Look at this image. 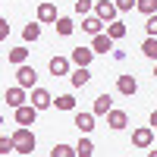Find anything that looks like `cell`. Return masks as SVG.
<instances>
[{"mask_svg": "<svg viewBox=\"0 0 157 157\" xmlns=\"http://www.w3.org/2000/svg\"><path fill=\"white\" fill-rule=\"evenodd\" d=\"M22 38H25V41H38V38H41V25H38V22H29V25L22 29Z\"/></svg>", "mask_w": 157, "mask_h": 157, "instance_id": "cell-22", "label": "cell"}, {"mask_svg": "<svg viewBox=\"0 0 157 157\" xmlns=\"http://www.w3.org/2000/svg\"><path fill=\"white\" fill-rule=\"evenodd\" d=\"M82 32H88L91 38H94V35L104 32V22H101L98 16H85V19H82Z\"/></svg>", "mask_w": 157, "mask_h": 157, "instance_id": "cell-17", "label": "cell"}, {"mask_svg": "<svg viewBox=\"0 0 157 157\" xmlns=\"http://www.w3.org/2000/svg\"><path fill=\"white\" fill-rule=\"evenodd\" d=\"M16 85L19 88H35L38 85V72H35V66H29V63H22V66H16Z\"/></svg>", "mask_w": 157, "mask_h": 157, "instance_id": "cell-2", "label": "cell"}, {"mask_svg": "<svg viewBox=\"0 0 157 157\" xmlns=\"http://www.w3.org/2000/svg\"><path fill=\"white\" fill-rule=\"evenodd\" d=\"M113 3H116V10H120V13H126V10L135 6V0H113Z\"/></svg>", "mask_w": 157, "mask_h": 157, "instance_id": "cell-31", "label": "cell"}, {"mask_svg": "<svg viewBox=\"0 0 157 157\" xmlns=\"http://www.w3.org/2000/svg\"><path fill=\"white\" fill-rule=\"evenodd\" d=\"M91 10H94V0H75V13L78 16H88Z\"/></svg>", "mask_w": 157, "mask_h": 157, "instance_id": "cell-27", "label": "cell"}, {"mask_svg": "<svg viewBox=\"0 0 157 157\" xmlns=\"http://www.w3.org/2000/svg\"><path fill=\"white\" fill-rule=\"evenodd\" d=\"M116 13H120V10H116L113 0H94V16H98L101 22H113Z\"/></svg>", "mask_w": 157, "mask_h": 157, "instance_id": "cell-3", "label": "cell"}, {"mask_svg": "<svg viewBox=\"0 0 157 157\" xmlns=\"http://www.w3.org/2000/svg\"><path fill=\"white\" fill-rule=\"evenodd\" d=\"M60 16H57V6L50 3V0H44V3H38V22H44V25H50V22H57Z\"/></svg>", "mask_w": 157, "mask_h": 157, "instance_id": "cell-9", "label": "cell"}, {"mask_svg": "<svg viewBox=\"0 0 157 157\" xmlns=\"http://www.w3.org/2000/svg\"><path fill=\"white\" fill-rule=\"evenodd\" d=\"M145 32H148V38H157V13H154V16H148V22H145Z\"/></svg>", "mask_w": 157, "mask_h": 157, "instance_id": "cell-28", "label": "cell"}, {"mask_svg": "<svg viewBox=\"0 0 157 157\" xmlns=\"http://www.w3.org/2000/svg\"><path fill=\"white\" fill-rule=\"evenodd\" d=\"M91 154H94V141H91L88 135H82L78 145H75V157H91Z\"/></svg>", "mask_w": 157, "mask_h": 157, "instance_id": "cell-19", "label": "cell"}, {"mask_svg": "<svg viewBox=\"0 0 157 157\" xmlns=\"http://www.w3.org/2000/svg\"><path fill=\"white\" fill-rule=\"evenodd\" d=\"M10 151H16L13 138H3V135H0V154H10Z\"/></svg>", "mask_w": 157, "mask_h": 157, "instance_id": "cell-29", "label": "cell"}, {"mask_svg": "<svg viewBox=\"0 0 157 157\" xmlns=\"http://www.w3.org/2000/svg\"><path fill=\"white\" fill-rule=\"evenodd\" d=\"M116 91H120V94H126V98H132L135 91H138L135 75H120V78H116Z\"/></svg>", "mask_w": 157, "mask_h": 157, "instance_id": "cell-13", "label": "cell"}, {"mask_svg": "<svg viewBox=\"0 0 157 157\" xmlns=\"http://www.w3.org/2000/svg\"><path fill=\"white\" fill-rule=\"evenodd\" d=\"M10 138H13V145H16V154H32L35 151V132L29 126H19Z\"/></svg>", "mask_w": 157, "mask_h": 157, "instance_id": "cell-1", "label": "cell"}, {"mask_svg": "<svg viewBox=\"0 0 157 157\" xmlns=\"http://www.w3.org/2000/svg\"><path fill=\"white\" fill-rule=\"evenodd\" d=\"M69 60L75 63V66H91V60H94V50H91V47H72Z\"/></svg>", "mask_w": 157, "mask_h": 157, "instance_id": "cell-8", "label": "cell"}, {"mask_svg": "<svg viewBox=\"0 0 157 157\" xmlns=\"http://www.w3.org/2000/svg\"><path fill=\"white\" fill-rule=\"evenodd\" d=\"M154 78H157V60H154Z\"/></svg>", "mask_w": 157, "mask_h": 157, "instance_id": "cell-33", "label": "cell"}, {"mask_svg": "<svg viewBox=\"0 0 157 157\" xmlns=\"http://www.w3.org/2000/svg\"><path fill=\"white\" fill-rule=\"evenodd\" d=\"M107 35L113 38V41H120V38H126V35H129V29H126V22L113 19V22H107Z\"/></svg>", "mask_w": 157, "mask_h": 157, "instance_id": "cell-18", "label": "cell"}, {"mask_svg": "<svg viewBox=\"0 0 157 157\" xmlns=\"http://www.w3.org/2000/svg\"><path fill=\"white\" fill-rule=\"evenodd\" d=\"M69 66H72L69 57H50V63H47L50 75H69Z\"/></svg>", "mask_w": 157, "mask_h": 157, "instance_id": "cell-10", "label": "cell"}, {"mask_svg": "<svg viewBox=\"0 0 157 157\" xmlns=\"http://www.w3.org/2000/svg\"><path fill=\"white\" fill-rule=\"evenodd\" d=\"M75 129L82 135H88L91 129H94V113H75Z\"/></svg>", "mask_w": 157, "mask_h": 157, "instance_id": "cell-16", "label": "cell"}, {"mask_svg": "<svg viewBox=\"0 0 157 157\" xmlns=\"http://www.w3.org/2000/svg\"><path fill=\"white\" fill-rule=\"evenodd\" d=\"M54 25H57V35H63V38H69V35L75 32V25H72V19H69V16H60Z\"/></svg>", "mask_w": 157, "mask_h": 157, "instance_id": "cell-20", "label": "cell"}, {"mask_svg": "<svg viewBox=\"0 0 157 157\" xmlns=\"http://www.w3.org/2000/svg\"><path fill=\"white\" fill-rule=\"evenodd\" d=\"M25 60H29V47H13L10 50V63L13 66H22Z\"/></svg>", "mask_w": 157, "mask_h": 157, "instance_id": "cell-21", "label": "cell"}, {"mask_svg": "<svg viewBox=\"0 0 157 157\" xmlns=\"http://www.w3.org/2000/svg\"><path fill=\"white\" fill-rule=\"evenodd\" d=\"M50 157H75V148H72V145H54Z\"/></svg>", "mask_w": 157, "mask_h": 157, "instance_id": "cell-26", "label": "cell"}, {"mask_svg": "<svg viewBox=\"0 0 157 157\" xmlns=\"http://www.w3.org/2000/svg\"><path fill=\"white\" fill-rule=\"evenodd\" d=\"M69 78H72L75 88H85V85L91 82V72H88V66H75V69L69 72Z\"/></svg>", "mask_w": 157, "mask_h": 157, "instance_id": "cell-15", "label": "cell"}, {"mask_svg": "<svg viewBox=\"0 0 157 157\" xmlns=\"http://www.w3.org/2000/svg\"><path fill=\"white\" fill-rule=\"evenodd\" d=\"M54 104H57V110H75V98L72 94H60Z\"/></svg>", "mask_w": 157, "mask_h": 157, "instance_id": "cell-25", "label": "cell"}, {"mask_svg": "<svg viewBox=\"0 0 157 157\" xmlns=\"http://www.w3.org/2000/svg\"><path fill=\"white\" fill-rule=\"evenodd\" d=\"M141 54L148 60H157V38H145V44H141Z\"/></svg>", "mask_w": 157, "mask_h": 157, "instance_id": "cell-24", "label": "cell"}, {"mask_svg": "<svg viewBox=\"0 0 157 157\" xmlns=\"http://www.w3.org/2000/svg\"><path fill=\"white\" fill-rule=\"evenodd\" d=\"M6 38H10V22L0 16V41H6Z\"/></svg>", "mask_w": 157, "mask_h": 157, "instance_id": "cell-30", "label": "cell"}, {"mask_svg": "<svg viewBox=\"0 0 157 157\" xmlns=\"http://www.w3.org/2000/svg\"><path fill=\"white\" fill-rule=\"evenodd\" d=\"M151 129H154V132H157V110L151 113Z\"/></svg>", "mask_w": 157, "mask_h": 157, "instance_id": "cell-32", "label": "cell"}, {"mask_svg": "<svg viewBox=\"0 0 157 157\" xmlns=\"http://www.w3.org/2000/svg\"><path fill=\"white\" fill-rule=\"evenodd\" d=\"M148 157H157V151H148Z\"/></svg>", "mask_w": 157, "mask_h": 157, "instance_id": "cell-34", "label": "cell"}, {"mask_svg": "<svg viewBox=\"0 0 157 157\" xmlns=\"http://www.w3.org/2000/svg\"><path fill=\"white\" fill-rule=\"evenodd\" d=\"M3 101H6V107H13V110H16V107H22V104L25 101H29V94H25V88H6V94H3Z\"/></svg>", "mask_w": 157, "mask_h": 157, "instance_id": "cell-6", "label": "cell"}, {"mask_svg": "<svg viewBox=\"0 0 157 157\" xmlns=\"http://www.w3.org/2000/svg\"><path fill=\"white\" fill-rule=\"evenodd\" d=\"M107 126L113 129V132L126 129V126H129V113H126V110H110V113H107Z\"/></svg>", "mask_w": 157, "mask_h": 157, "instance_id": "cell-11", "label": "cell"}, {"mask_svg": "<svg viewBox=\"0 0 157 157\" xmlns=\"http://www.w3.org/2000/svg\"><path fill=\"white\" fill-rule=\"evenodd\" d=\"M135 10L145 13V16H154L157 13V0H135Z\"/></svg>", "mask_w": 157, "mask_h": 157, "instance_id": "cell-23", "label": "cell"}, {"mask_svg": "<svg viewBox=\"0 0 157 157\" xmlns=\"http://www.w3.org/2000/svg\"><path fill=\"white\" fill-rule=\"evenodd\" d=\"M32 107H38V110H47V107H54V98H50V91L47 88H32Z\"/></svg>", "mask_w": 157, "mask_h": 157, "instance_id": "cell-5", "label": "cell"}, {"mask_svg": "<svg viewBox=\"0 0 157 157\" xmlns=\"http://www.w3.org/2000/svg\"><path fill=\"white\" fill-rule=\"evenodd\" d=\"M0 126H3V113H0Z\"/></svg>", "mask_w": 157, "mask_h": 157, "instance_id": "cell-35", "label": "cell"}, {"mask_svg": "<svg viewBox=\"0 0 157 157\" xmlns=\"http://www.w3.org/2000/svg\"><path fill=\"white\" fill-rule=\"evenodd\" d=\"M113 110V98L110 94H98L94 98V107H91V113H94V116H107Z\"/></svg>", "mask_w": 157, "mask_h": 157, "instance_id": "cell-14", "label": "cell"}, {"mask_svg": "<svg viewBox=\"0 0 157 157\" xmlns=\"http://www.w3.org/2000/svg\"><path fill=\"white\" fill-rule=\"evenodd\" d=\"M35 116H38V107H32V104L16 107V123L19 126H35Z\"/></svg>", "mask_w": 157, "mask_h": 157, "instance_id": "cell-7", "label": "cell"}, {"mask_svg": "<svg viewBox=\"0 0 157 157\" xmlns=\"http://www.w3.org/2000/svg\"><path fill=\"white\" fill-rule=\"evenodd\" d=\"M91 50H94V54H107V50H113V38L107 32L94 35V38H91Z\"/></svg>", "mask_w": 157, "mask_h": 157, "instance_id": "cell-12", "label": "cell"}, {"mask_svg": "<svg viewBox=\"0 0 157 157\" xmlns=\"http://www.w3.org/2000/svg\"><path fill=\"white\" fill-rule=\"evenodd\" d=\"M132 145L135 148H151L154 145V129L151 126H138L135 132H132Z\"/></svg>", "mask_w": 157, "mask_h": 157, "instance_id": "cell-4", "label": "cell"}]
</instances>
